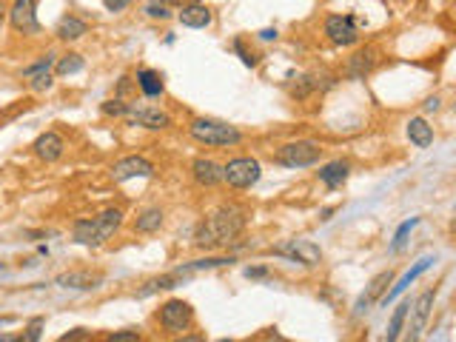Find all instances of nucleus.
<instances>
[{
  "mask_svg": "<svg viewBox=\"0 0 456 342\" xmlns=\"http://www.w3.org/2000/svg\"><path fill=\"white\" fill-rule=\"evenodd\" d=\"M243 231H246V209H239V205H220L208 220H203L197 225L194 245H200V248L228 245Z\"/></svg>",
  "mask_w": 456,
  "mask_h": 342,
  "instance_id": "obj_1",
  "label": "nucleus"
},
{
  "mask_svg": "<svg viewBox=\"0 0 456 342\" xmlns=\"http://www.w3.org/2000/svg\"><path fill=\"white\" fill-rule=\"evenodd\" d=\"M123 225V211L120 209H106L98 217L91 220H75L71 225V237H75L77 245L86 248H100L103 243H109L114 237V231Z\"/></svg>",
  "mask_w": 456,
  "mask_h": 342,
  "instance_id": "obj_2",
  "label": "nucleus"
},
{
  "mask_svg": "<svg viewBox=\"0 0 456 342\" xmlns=\"http://www.w3.org/2000/svg\"><path fill=\"white\" fill-rule=\"evenodd\" d=\"M188 134L194 137L197 143L214 146V149H228V146H239V143H243V131H239V129H234L228 123H220V120H206V117L191 120Z\"/></svg>",
  "mask_w": 456,
  "mask_h": 342,
  "instance_id": "obj_3",
  "label": "nucleus"
},
{
  "mask_svg": "<svg viewBox=\"0 0 456 342\" xmlns=\"http://www.w3.org/2000/svg\"><path fill=\"white\" fill-rule=\"evenodd\" d=\"M277 160L288 169H308L317 166L322 160V149L314 140H297V143H285L277 149Z\"/></svg>",
  "mask_w": 456,
  "mask_h": 342,
  "instance_id": "obj_4",
  "label": "nucleus"
},
{
  "mask_svg": "<svg viewBox=\"0 0 456 342\" xmlns=\"http://www.w3.org/2000/svg\"><path fill=\"white\" fill-rule=\"evenodd\" d=\"M262 177V169L254 157H234L223 166V180L231 189H251Z\"/></svg>",
  "mask_w": 456,
  "mask_h": 342,
  "instance_id": "obj_5",
  "label": "nucleus"
},
{
  "mask_svg": "<svg viewBox=\"0 0 456 342\" xmlns=\"http://www.w3.org/2000/svg\"><path fill=\"white\" fill-rule=\"evenodd\" d=\"M157 319H160V325H163L165 331L183 334V331L191 328V323H194V308H191L185 300H169V303L160 308Z\"/></svg>",
  "mask_w": 456,
  "mask_h": 342,
  "instance_id": "obj_6",
  "label": "nucleus"
},
{
  "mask_svg": "<svg viewBox=\"0 0 456 342\" xmlns=\"http://www.w3.org/2000/svg\"><path fill=\"white\" fill-rule=\"evenodd\" d=\"M9 23L20 35H40L37 0H15L12 9H9Z\"/></svg>",
  "mask_w": 456,
  "mask_h": 342,
  "instance_id": "obj_7",
  "label": "nucleus"
},
{
  "mask_svg": "<svg viewBox=\"0 0 456 342\" xmlns=\"http://www.w3.org/2000/svg\"><path fill=\"white\" fill-rule=\"evenodd\" d=\"M325 35L337 46H354L359 40V29H356L354 15H331L325 20Z\"/></svg>",
  "mask_w": 456,
  "mask_h": 342,
  "instance_id": "obj_8",
  "label": "nucleus"
},
{
  "mask_svg": "<svg viewBox=\"0 0 456 342\" xmlns=\"http://www.w3.org/2000/svg\"><path fill=\"white\" fill-rule=\"evenodd\" d=\"M274 254L288 257V260H294V263H302V265H320V260H322L320 245H314L311 240H288L285 245H277L274 248Z\"/></svg>",
  "mask_w": 456,
  "mask_h": 342,
  "instance_id": "obj_9",
  "label": "nucleus"
},
{
  "mask_svg": "<svg viewBox=\"0 0 456 342\" xmlns=\"http://www.w3.org/2000/svg\"><path fill=\"white\" fill-rule=\"evenodd\" d=\"M434 296L437 291H422L417 300L411 303V323H408V339H419L425 325H428V316H430V308H434Z\"/></svg>",
  "mask_w": 456,
  "mask_h": 342,
  "instance_id": "obj_10",
  "label": "nucleus"
},
{
  "mask_svg": "<svg viewBox=\"0 0 456 342\" xmlns=\"http://www.w3.org/2000/svg\"><path fill=\"white\" fill-rule=\"evenodd\" d=\"M154 166L149 163L146 157H123L111 166V180L114 182H126V180H137V177H152Z\"/></svg>",
  "mask_w": 456,
  "mask_h": 342,
  "instance_id": "obj_11",
  "label": "nucleus"
},
{
  "mask_svg": "<svg viewBox=\"0 0 456 342\" xmlns=\"http://www.w3.org/2000/svg\"><path fill=\"white\" fill-rule=\"evenodd\" d=\"M394 283V271H382V274H376V277L368 283V288L359 294V300H356V305H354V316H363L374 303H379L382 300V294H385V288Z\"/></svg>",
  "mask_w": 456,
  "mask_h": 342,
  "instance_id": "obj_12",
  "label": "nucleus"
},
{
  "mask_svg": "<svg viewBox=\"0 0 456 342\" xmlns=\"http://www.w3.org/2000/svg\"><path fill=\"white\" fill-rule=\"evenodd\" d=\"M100 283H103V277L91 271H66L55 280V285L69 288V291H94V288H100Z\"/></svg>",
  "mask_w": 456,
  "mask_h": 342,
  "instance_id": "obj_13",
  "label": "nucleus"
},
{
  "mask_svg": "<svg viewBox=\"0 0 456 342\" xmlns=\"http://www.w3.org/2000/svg\"><path fill=\"white\" fill-rule=\"evenodd\" d=\"M35 154L43 160V163H55V160H60L63 157V151H66V143H63V137L57 134V131H43L37 140H35Z\"/></svg>",
  "mask_w": 456,
  "mask_h": 342,
  "instance_id": "obj_14",
  "label": "nucleus"
},
{
  "mask_svg": "<svg viewBox=\"0 0 456 342\" xmlns=\"http://www.w3.org/2000/svg\"><path fill=\"white\" fill-rule=\"evenodd\" d=\"M129 123L131 126H143V129H152V131H160V129H169L172 126V117L160 108H131L129 111Z\"/></svg>",
  "mask_w": 456,
  "mask_h": 342,
  "instance_id": "obj_15",
  "label": "nucleus"
},
{
  "mask_svg": "<svg viewBox=\"0 0 456 342\" xmlns=\"http://www.w3.org/2000/svg\"><path fill=\"white\" fill-rule=\"evenodd\" d=\"M191 174H194L197 186H203V189H211V186H217V182H223V166H217L208 157H197L194 163H191Z\"/></svg>",
  "mask_w": 456,
  "mask_h": 342,
  "instance_id": "obj_16",
  "label": "nucleus"
},
{
  "mask_svg": "<svg viewBox=\"0 0 456 342\" xmlns=\"http://www.w3.org/2000/svg\"><path fill=\"white\" fill-rule=\"evenodd\" d=\"M177 20L183 23L185 29H206V26H211L214 15H211V9L203 6V3H188V6H180Z\"/></svg>",
  "mask_w": 456,
  "mask_h": 342,
  "instance_id": "obj_17",
  "label": "nucleus"
},
{
  "mask_svg": "<svg viewBox=\"0 0 456 342\" xmlns=\"http://www.w3.org/2000/svg\"><path fill=\"white\" fill-rule=\"evenodd\" d=\"M376 66V49H359L351 60H348V77L351 80H365L371 75V68Z\"/></svg>",
  "mask_w": 456,
  "mask_h": 342,
  "instance_id": "obj_18",
  "label": "nucleus"
},
{
  "mask_svg": "<svg viewBox=\"0 0 456 342\" xmlns=\"http://www.w3.org/2000/svg\"><path fill=\"white\" fill-rule=\"evenodd\" d=\"M430 265H434V257H422V260H419V263H417V265H414L411 271H408V274H405V277H402V280H399V283H396V285H394V288H391L388 294H382V300H379V303H382V305H388V303H394V300H396V296H399V294H402V291H405L408 285H411V283H414V280L419 277V274H425V271H428Z\"/></svg>",
  "mask_w": 456,
  "mask_h": 342,
  "instance_id": "obj_19",
  "label": "nucleus"
},
{
  "mask_svg": "<svg viewBox=\"0 0 456 342\" xmlns=\"http://www.w3.org/2000/svg\"><path fill=\"white\" fill-rule=\"evenodd\" d=\"M317 174H320V182H322V186H328V189H340L343 182L348 180V174H351V166L345 163V160H334V163L322 166Z\"/></svg>",
  "mask_w": 456,
  "mask_h": 342,
  "instance_id": "obj_20",
  "label": "nucleus"
},
{
  "mask_svg": "<svg viewBox=\"0 0 456 342\" xmlns=\"http://www.w3.org/2000/svg\"><path fill=\"white\" fill-rule=\"evenodd\" d=\"M55 35L60 37V40H80L83 35H89V26H86V20H80V17H75V15H66L60 23H57V29H55Z\"/></svg>",
  "mask_w": 456,
  "mask_h": 342,
  "instance_id": "obj_21",
  "label": "nucleus"
},
{
  "mask_svg": "<svg viewBox=\"0 0 456 342\" xmlns=\"http://www.w3.org/2000/svg\"><path fill=\"white\" fill-rule=\"evenodd\" d=\"M405 131H408V140H411L417 149H428L434 143V126H428L422 117H414Z\"/></svg>",
  "mask_w": 456,
  "mask_h": 342,
  "instance_id": "obj_22",
  "label": "nucleus"
},
{
  "mask_svg": "<svg viewBox=\"0 0 456 342\" xmlns=\"http://www.w3.org/2000/svg\"><path fill=\"white\" fill-rule=\"evenodd\" d=\"M180 277H183V274L172 271V274H163V277L149 280L146 285L137 291V300H146V296H152V294H157V291H172V288H177V285H180Z\"/></svg>",
  "mask_w": 456,
  "mask_h": 342,
  "instance_id": "obj_23",
  "label": "nucleus"
},
{
  "mask_svg": "<svg viewBox=\"0 0 456 342\" xmlns=\"http://www.w3.org/2000/svg\"><path fill=\"white\" fill-rule=\"evenodd\" d=\"M137 88L143 91L146 97H160L165 86H163V77L157 72H152V68H140L137 72Z\"/></svg>",
  "mask_w": 456,
  "mask_h": 342,
  "instance_id": "obj_24",
  "label": "nucleus"
},
{
  "mask_svg": "<svg viewBox=\"0 0 456 342\" xmlns=\"http://www.w3.org/2000/svg\"><path fill=\"white\" fill-rule=\"evenodd\" d=\"M160 225H163V211H160V209H146V211L137 214L134 231H140V234H154V231H160Z\"/></svg>",
  "mask_w": 456,
  "mask_h": 342,
  "instance_id": "obj_25",
  "label": "nucleus"
},
{
  "mask_svg": "<svg viewBox=\"0 0 456 342\" xmlns=\"http://www.w3.org/2000/svg\"><path fill=\"white\" fill-rule=\"evenodd\" d=\"M234 257H203V260H194V263H185L177 268V274H191V271H208V268H223V265H231Z\"/></svg>",
  "mask_w": 456,
  "mask_h": 342,
  "instance_id": "obj_26",
  "label": "nucleus"
},
{
  "mask_svg": "<svg viewBox=\"0 0 456 342\" xmlns=\"http://www.w3.org/2000/svg\"><path fill=\"white\" fill-rule=\"evenodd\" d=\"M83 57L80 55H75V52H69V55H63V57H57V63H55V72H57V77H71V75H77V72H83Z\"/></svg>",
  "mask_w": 456,
  "mask_h": 342,
  "instance_id": "obj_27",
  "label": "nucleus"
},
{
  "mask_svg": "<svg viewBox=\"0 0 456 342\" xmlns=\"http://www.w3.org/2000/svg\"><path fill=\"white\" fill-rule=\"evenodd\" d=\"M408 311H411V303H399L396 308H394V316H391V323H388V334H385V339L388 342H394V339H399V334H402V325H405V319H408Z\"/></svg>",
  "mask_w": 456,
  "mask_h": 342,
  "instance_id": "obj_28",
  "label": "nucleus"
},
{
  "mask_svg": "<svg viewBox=\"0 0 456 342\" xmlns=\"http://www.w3.org/2000/svg\"><path fill=\"white\" fill-rule=\"evenodd\" d=\"M100 111L106 114V117H129L131 103H126L123 97H114V100H106V103L100 106Z\"/></svg>",
  "mask_w": 456,
  "mask_h": 342,
  "instance_id": "obj_29",
  "label": "nucleus"
},
{
  "mask_svg": "<svg viewBox=\"0 0 456 342\" xmlns=\"http://www.w3.org/2000/svg\"><path fill=\"white\" fill-rule=\"evenodd\" d=\"M55 63H57V55H52V52H49V55H43L37 63H32V66L23 68V77L29 80V77H35V75H40V72H52V66H55Z\"/></svg>",
  "mask_w": 456,
  "mask_h": 342,
  "instance_id": "obj_30",
  "label": "nucleus"
},
{
  "mask_svg": "<svg viewBox=\"0 0 456 342\" xmlns=\"http://www.w3.org/2000/svg\"><path fill=\"white\" fill-rule=\"evenodd\" d=\"M417 225H419V217H411V220H408V222H402V225L396 228V234H394V243H391V251H394V254H396V251H402V245H405V237L411 234V231H414Z\"/></svg>",
  "mask_w": 456,
  "mask_h": 342,
  "instance_id": "obj_31",
  "label": "nucleus"
},
{
  "mask_svg": "<svg viewBox=\"0 0 456 342\" xmlns=\"http://www.w3.org/2000/svg\"><path fill=\"white\" fill-rule=\"evenodd\" d=\"M146 15H149L152 20H169V17H172V6L154 3V0H149V3H146Z\"/></svg>",
  "mask_w": 456,
  "mask_h": 342,
  "instance_id": "obj_32",
  "label": "nucleus"
},
{
  "mask_svg": "<svg viewBox=\"0 0 456 342\" xmlns=\"http://www.w3.org/2000/svg\"><path fill=\"white\" fill-rule=\"evenodd\" d=\"M231 49L239 55V60H243V66H248V68H254V66H257V57H254V55L246 49V46H243V40H239V37L231 43Z\"/></svg>",
  "mask_w": 456,
  "mask_h": 342,
  "instance_id": "obj_33",
  "label": "nucleus"
},
{
  "mask_svg": "<svg viewBox=\"0 0 456 342\" xmlns=\"http://www.w3.org/2000/svg\"><path fill=\"white\" fill-rule=\"evenodd\" d=\"M29 88H32V91H46V88H52V72H40V75L29 77Z\"/></svg>",
  "mask_w": 456,
  "mask_h": 342,
  "instance_id": "obj_34",
  "label": "nucleus"
},
{
  "mask_svg": "<svg viewBox=\"0 0 456 342\" xmlns=\"http://www.w3.org/2000/svg\"><path fill=\"white\" fill-rule=\"evenodd\" d=\"M40 331H43V316H35L32 323H29V328H26V334H23L20 339L23 342H37L40 339Z\"/></svg>",
  "mask_w": 456,
  "mask_h": 342,
  "instance_id": "obj_35",
  "label": "nucleus"
},
{
  "mask_svg": "<svg viewBox=\"0 0 456 342\" xmlns=\"http://www.w3.org/2000/svg\"><path fill=\"white\" fill-rule=\"evenodd\" d=\"M106 339H109V342H137L140 334H137V331H117V334H109Z\"/></svg>",
  "mask_w": 456,
  "mask_h": 342,
  "instance_id": "obj_36",
  "label": "nucleus"
},
{
  "mask_svg": "<svg viewBox=\"0 0 456 342\" xmlns=\"http://www.w3.org/2000/svg\"><path fill=\"white\" fill-rule=\"evenodd\" d=\"M91 334L86 331V328H75V331H69V334H63L60 336V342H75V339H89Z\"/></svg>",
  "mask_w": 456,
  "mask_h": 342,
  "instance_id": "obj_37",
  "label": "nucleus"
},
{
  "mask_svg": "<svg viewBox=\"0 0 456 342\" xmlns=\"http://www.w3.org/2000/svg\"><path fill=\"white\" fill-rule=\"evenodd\" d=\"M246 277H248V280H262V277H268V268H266V265L246 268Z\"/></svg>",
  "mask_w": 456,
  "mask_h": 342,
  "instance_id": "obj_38",
  "label": "nucleus"
},
{
  "mask_svg": "<svg viewBox=\"0 0 456 342\" xmlns=\"http://www.w3.org/2000/svg\"><path fill=\"white\" fill-rule=\"evenodd\" d=\"M103 6L106 12H123L129 6V0H103Z\"/></svg>",
  "mask_w": 456,
  "mask_h": 342,
  "instance_id": "obj_39",
  "label": "nucleus"
},
{
  "mask_svg": "<svg viewBox=\"0 0 456 342\" xmlns=\"http://www.w3.org/2000/svg\"><path fill=\"white\" fill-rule=\"evenodd\" d=\"M154 3H165V6H188V3H200V0H154Z\"/></svg>",
  "mask_w": 456,
  "mask_h": 342,
  "instance_id": "obj_40",
  "label": "nucleus"
},
{
  "mask_svg": "<svg viewBox=\"0 0 456 342\" xmlns=\"http://www.w3.org/2000/svg\"><path fill=\"white\" fill-rule=\"evenodd\" d=\"M259 40H277V29H262L259 32Z\"/></svg>",
  "mask_w": 456,
  "mask_h": 342,
  "instance_id": "obj_41",
  "label": "nucleus"
},
{
  "mask_svg": "<svg viewBox=\"0 0 456 342\" xmlns=\"http://www.w3.org/2000/svg\"><path fill=\"white\" fill-rule=\"evenodd\" d=\"M425 108H428V111H437V108H439V100H437V97H430V100L425 103Z\"/></svg>",
  "mask_w": 456,
  "mask_h": 342,
  "instance_id": "obj_42",
  "label": "nucleus"
},
{
  "mask_svg": "<svg viewBox=\"0 0 456 342\" xmlns=\"http://www.w3.org/2000/svg\"><path fill=\"white\" fill-rule=\"evenodd\" d=\"M12 323H17V316H0V328H3V325H12Z\"/></svg>",
  "mask_w": 456,
  "mask_h": 342,
  "instance_id": "obj_43",
  "label": "nucleus"
},
{
  "mask_svg": "<svg viewBox=\"0 0 456 342\" xmlns=\"http://www.w3.org/2000/svg\"><path fill=\"white\" fill-rule=\"evenodd\" d=\"M0 17H3V6H0Z\"/></svg>",
  "mask_w": 456,
  "mask_h": 342,
  "instance_id": "obj_44",
  "label": "nucleus"
},
{
  "mask_svg": "<svg viewBox=\"0 0 456 342\" xmlns=\"http://www.w3.org/2000/svg\"><path fill=\"white\" fill-rule=\"evenodd\" d=\"M453 114H456V103H453Z\"/></svg>",
  "mask_w": 456,
  "mask_h": 342,
  "instance_id": "obj_45",
  "label": "nucleus"
},
{
  "mask_svg": "<svg viewBox=\"0 0 456 342\" xmlns=\"http://www.w3.org/2000/svg\"><path fill=\"white\" fill-rule=\"evenodd\" d=\"M0 271H3V265H0Z\"/></svg>",
  "mask_w": 456,
  "mask_h": 342,
  "instance_id": "obj_46",
  "label": "nucleus"
},
{
  "mask_svg": "<svg viewBox=\"0 0 456 342\" xmlns=\"http://www.w3.org/2000/svg\"><path fill=\"white\" fill-rule=\"evenodd\" d=\"M453 228H456V222H453Z\"/></svg>",
  "mask_w": 456,
  "mask_h": 342,
  "instance_id": "obj_47",
  "label": "nucleus"
}]
</instances>
